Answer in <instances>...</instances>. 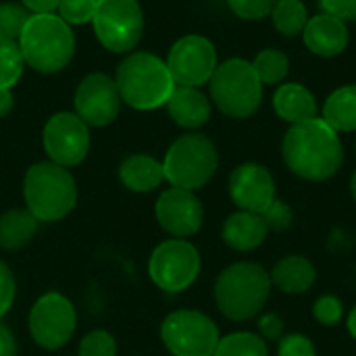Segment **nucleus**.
<instances>
[{
  "label": "nucleus",
  "instance_id": "obj_17",
  "mask_svg": "<svg viewBox=\"0 0 356 356\" xmlns=\"http://www.w3.org/2000/svg\"><path fill=\"white\" fill-rule=\"evenodd\" d=\"M302 40L313 54L323 56V58H332V56H338L346 50L348 27L344 21L321 13V15H315L309 19L307 27L302 31Z\"/></svg>",
  "mask_w": 356,
  "mask_h": 356
},
{
  "label": "nucleus",
  "instance_id": "obj_8",
  "mask_svg": "<svg viewBox=\"0 0 356 356\" xmlns=\"http://www.w3.org/2000/svg\"><path fill=\"white\" fill-rule=\"evenodd\" d=\"M98 42L108 52H131L144 33V13L138 0H98L92 19Z\"/></svg>",
  "mask_w": 356,
  "mask_h": 356
},
{
  "label": "nucleus",
  "instance_id": "obj_16",
  "mask_svg": "<svg viewBox=\"0 0 356 356\" xmlns=\"http://www.w3.org/2000/svg\"><path fill=\"white\" fill-rule=\"evenodd\" d=\"M229 196L240 211L263 215L275 200V181L267 167L244 163L229 175Z\"/></svg>",
  "mask_w": 356,
  "mask_h": 356
},
{
  "label": "nucleus",
  "instance_id": "obj_39",
  "mask_svg": "<svg viewBox=\"0 0 356 356\" xmlns=\"http://www.w3.org/2000/svg\"><path fill=\"white\" fill-rule=\"evenodd\" d=\"M23 6L31 13V15H40V13H54L60 4V0H21Z\"/></svg>",
  "mask_w": 356,
  "mask_h": 356
},
{
  "label": "nucleus",
  "instance_id": "obj_24",
  "mask_svg": "<svg viewBox=\"0 0 356 356\" xmlns=\"http://www.w3.org/2000/svg\"><path fill=\"white\" fill-rule=\"evenodd\" d=\"M38 232V219L27 209H13L0 217V248L19 250Z\"/></svg>",
  "mask_w": 356,
  "mask_h": 356
},
{
  "label": "nucleus",
  "instance_id": "obj_6",
  "mask_svg": "<svg viewBox=\"0 0 356 356\" xmlns=\"http://www.w3.org/2000/svg\"><path fill=\"white\" fill-rule=\"evenodd\" d=\"M209 88L215 106L232 119L254 115L263 102V83L252 63L244 58H227L221 63L215 69Z\"/></svg>",
  "mask_w": 356,
  "mask_h": 356
},
{
  "label": "nucleus",
  "instance_id": "obj_19",
  "mask_svg": "<svg viewBox=\"0 0 356 356\" xmlns=\"http://www.w3.org/2000/svg\"><path fill=\"white\" fill-rule=\"evenodd\" d=\"M269 234V227L259 213H248V211H238L227 221L223 223V242L240 252L254 250L265 242Z\"/></svg>",
  "mask_w": 356,
  "mask_h": 356
},
{
  "label": "nucleus",
  "instance_id": "obj_27",
  "mask_svg": "<svg viewBox=\"0 0 356 356\" xmlns=\"http://www.w3.org/2000/svg\"><path fill=\"white\" fill-rule=\"evenodd\" d=\"M213 356H267V344L254 334L238 332L221 338Z\"/></svg>",
  "mask_w": 356,
  "mask_h": 356
},
{
  "label": "nucleus",
  "instance_id": "obj_15",
  "mask_svg": "<svg viewBox=\"0 0 356 356\" xmlns=\"http://www.w3.org/2000/svg\"><path fill=\"white\" fill-rule=\"evenodd\" d=\"M156 219L173 238H190L202 227V204L192 190L169 188L156 200Z\"/></svg>",
  "mask_w": 356,
  "mask_h": 356
},
{
  "label": "nucleus",
  "instance_id": "obj_4",
  "mask_svg": "<svg viewBox=\"0 0 356 356\" xmlns=\"http://www.w3.org/2000/svg\"><path fill=\"white\" fill-rule=\"evenodd\" d=\"M23 196L27 211L44 223L67 217L77 202V186L67 167L52 161L35 163L23 179Z\"/></svg>",
  "mask_w": 356,
  "mask_h": 356
},
{
  "label": "nucleus",
  "instance_id": "obj_25",
  "mask_svg": "<svg viewBox=\"0 0 356 356\" xmlns=\"http://www.w3.org/2000/svg\"><path fill=\"white\" fill-rule=\"evenodd\" d=\"M309 19L311 17H309L302 0H277L271 10V21L275 25V29L288 38L302 35Z\"/></svg>",
  "mask_w": 356,
  "mask_h": 356
},
{
  "label": "nucleus",
  "instance_id": "obj_42",
  "mask_svg": "<svg viewBox=\"0 0 356 356\" xmlns=\"http://www.w3.org/2000/svg\"><path fill=\"white\" fill-rule=\"evenodd\" d=\"M348 332L353 334V338L356 340V307L355 311L350 313V317H348Z\"/></svg>",
  "mask_w": 356,
  "mask_h": 356
},
{
  "label": "nucleus",
  "instance_id": "obj_9",
  "mask_svg": "<svg viewBox=\"0 0 356 356\" xmlns=\"http://www.w3.org/2000/svg\"><path fill=\"white\" fill-rule=\"evenodd\" d=\"M161 340L173 356H213L219 344L217 325L198 311H175L161 325Z\"/></svg>",
  "mask_w": 356,
  "mask_h": 356
},
{
  "label": "nucleus",
  "instance_id": "obj_23",
  "mask_svg": "<svg viewBox=\"0 0 356 356\" xmlns=\"http://www.w3.org/2000/svg\"><path fill=\"white\" fill-rule=\"evenodd\" d=\"M334 131H356V83L342 86L330 94L321 117Z\"/></svg>",
  "mask_w": 356,
  "mask_h": 356
},
{
  "label": "nucleus",
  "instance_id": "obj_26",
  "mask_svg": "<svg viewBox=\"0 0 356 356\" xmlns=\"http://www.w3.org/2000/svg\"><path fill=\"white\" fill-rule=\"evenodd\" d=\"M252 67H254V71H257V75H259V79H261L263 86H280L288 77L290 58L282 50L265 48V50H261L254 56Z\"/></svg>",
  "mask_w": 356,
  "mask_h": 356
},
{
  "label": "nucleus",
  "instance_id": "obj_31",
  "mask_svg": "<svg viewBox=\"0 0 356 356\" xmlns=\"http://www.w3.org/2000/svg\"><path fill=\"white\" fill-rule=\"evenodd\" d=\"M115 353H117V342L104 330L90 332L79 342V356H115Z\"/></svg>",
  "mask_w": 356,
  "mask_h": 356
},
{
  "label": "nucleus",
  "instance_id": "obj_33",
  "mask_svg": "<svg viewBox=\"0 0 356 356\" xmlns=\"http://www.w3.org/2000/svg\"><path fill=\"white\" fill-rule=\"evenodd\" d=\"M263 219H265V223H267L269 229L284 232V229H288V227L292 225L294 213H292V209H290L286 202H282V200L275 198V200L271 202V207L263 213Z\"/></svg>",
  "mask_w": 356,
  "mask_h": 356
},
{
  "label": "nucleus",
  "instance_id": "obj_43",
  "mask_svg": "<svg viewBox=\"0 0 356 356\" xmlns=\"http://www.w3.org/2000/svg\"><path fill=\"white\" fill-rule=\"evenodd\" d=\"M350 192H353V198L356 200V171L355 175H353V179H350Z\"/></svg>",
  "mask_w": 356,
  "mask_h": 356
},
{
  "label": "nucleus",
  "instance_id": "obj_21",
  "mask_svg": "<svg viewBox=\"0 0 356 356\" xmlns=\"http://www.w3.org/2000/svg\"><path fill=\"white\" fill-rule=\"evenodd\" d=\"M119 177L123 186L131 192L146 194L156 190L165 181L163 163L148 154H131L119 167Z\"/></svg>",
  "mask_w": 356,
  "mask_h": 356
},
{
  "label": "nucleus",
  "instance_id": "obj_11",
  "mask_svg": "<svg viewBox=\"0 0 356 356\" xmlns=\"http://www.w3.org/2000/svg\"><path fill=\"white\" fill-rule=\"evenodd\" d=\"M77 325L75 307L58 292L44 294L29 313V334L33 342L46 350L63 348Z\"/></svg>",
  "mask_w": 356,
  "mask_h": 356
},
{
  "label": "nucleus",
  "instance_id": "obj_14",
  "mask_svg": "<svg viewBox=\"0 0 356 356\" xmlns=\"http://www.w3.org/2000/svg\"><path fill=\"white\" fill-rule=\"evenodd\" d=\"M75 115L88 127H104L119 117L121 94L117 83L106 73L86 75L75 90Z\"/></svg>",
  "mask_w": 356,
  "mask_h": 356
},
{
  "label": "nucleus",
  "instance_id": "obj_34",
  "mask_svg": "<svg viewBox=\"0 0 356 356\" xmlns=\"http://www.w3.org/2000/svg\"><path fill=\"white\" fill-rule=\"evenodd\" d=\"M342 302L336 296H321L313 307L315 319L323 325H336L342 319Z\"/></svg>",
  "mask_w": 356,
  "mask_h": 356
},
{
  "label": "nucleus",
  "instance_id": "obj_13",
  "mask_svg": "<svg viewBox=\"0 0 356 356\" xmlns=\"http://www.w3.org/2000/svg\"><path fill=\"white\" fill-rule=\"evenodd\" d=\"M44 150L60 167L79 165L90 150L88 125L75 113H56L44 127Z\"/></svg>",
  "mask_w": 356,
  "mask_h": 356
},
{
  "label": "nucleus",
  "instance_id": "obj_12",
  "mask_svg": "<svg viewBox=\"0 0 356 356\" xmlns=\"http://www.w3.org/2000/svg\"><path fill=\"white\" fill-rule=\"evenodd\" d=\"M167 67L175 86L200 88L202 83L211 81L215 69L219 67L217 50L209 38L190 33L171 46Z\"/></svg>",
  "mask_w": 356,
  "mask_h": 356
},
{
  "label": "nucleus",
  "instance_id": "obj_7",
  "mask_svg": "<svg viewBox=\"0 0 356 356\" xmlns=\"http://www.w3.org/2000/svg\"><path fill=\"white\" fill-rule=\"evenodd\" d=\"M219 165L217 148L204 134H186L177 138L165 154V179L173 188L198 190L207 186Z\"/></svg>",
  "mask_w": 356,
  "mask_h": 356
},
{
  "label": "nucleus",
  "instance_id": "obj_35",
  "mask_svg": "<svg viewBox=\"0 0 356 356\" xmlns=\"http://www.w3.org/2000/svg\"><path fill=\"white\" fill-rule=\"evenodd\" d=\"M277 356H317L315 355V346L309 338L300 336V334H292L286 336L280 346H277Z\"/></svg>",
  "mask_w": 356,
  "mask_h": 356
},
{
  "label": "nucleus",
  "instance_id": "obj_5",
  "mask_svg": "<svg viewBox=\"0 0 356 356\" xmlns=\"http://www.w3.org/2000/svg\"><path fill=\"white\" fill-rule=\"evenodd\" d=\"M271 277L257 263H236L221 271L215 284L219 311L232 321H246L261 313L269 298Z\"/></svg>",
  "mask_w": 356,
  "mask_h": 356
},
{
  "label": "nucleus",
  "instance_id": "obj_38",
  "mask_svg": "<svg viewBox=\"0 0 356 356\" xmlns=\"http://www.w3.org/2000/svg\"><path fill=\"white\" fill-rule=\"evenodd\" d=\"M259 330H261V334H263L265 338L275 340V338L282 336L284 323H282V319H280L277 315H263V317L259 319Z\"/></svg>",
  "mask_w": 356,
  "mask_h": 356
},
{
  "label": "nucleus",
  "instance_id": "obj_40",
  "mask_svg": "<svg viewBox=\"0 0 356 356\" xmlns=\"http://www.w3.org/2000/svg\"><path fill=\"white\" fill-rule=\"evenodd\" d=\"M0 356H17V344L6 325L0 323Z\"/></svg>",
  "mask_w": 356,
  "mask_h": 356
},
{
  "label": "nucleus",
  "instance_id": "obj_36",
  "mask_svg": "<svg viewBox=\"0 0 356 356\" xmlns=\"http://www.w3.org/2000/svg\"><path fill=\"white\" fill-rule=\"evenodd\" d=\"M17 294V284L15 277L10 273V269L6 267L4 261H0V319L8 313V309L13 307Z\"/></svg>",
  "mask_w": 356,
  "mask_h": 356
},
{
  "label": "nucleus",
  "instance_id": "obj_1",
  "mask_svg": "<svg viewBox=\"0 0 356 356\" xmlns=\"http://www.w3.org/2000/svg\"><path fill=\"white\" fill-rule=\"evenodd\" d=\"M282 154L292 173L309 181H323L338 173L344 161V148L321 117L292 125L282 142Z\"/></svg>",
  "mask_w": 356,
  "mask_h": 356
},
{
  "label": "nucleus",
  "instance_id": "obj_22",
  "mask_svg": "<svg viewBox=\"0 0 356 356\" xmlns=\"http://www.w3.org/2000/svg\"><path fill=\"white\" fill-rule=\"evenodd\" d=\"M315 267L309 259L305 257H286L282 259L273 271H271V282L286 294H302L315 284Z\"/></svg>",
  "mask_w": 356,
  "mask_h": 356
},
{
  "label": "nucleus",
  "instance_id": "obj_10",
  "mask_svg": "<svg viewBox=\"0 0 356 356\" xmlns=\"http://www.w3.org/2000/svg\"><path fill=\"white\" fill-rule=\"evenodd\" d=\"M198 273L200 254L190 242L181 238L159 244L148 261L150 280L169 294H177L190 288L196 282Z\"/></svg>",
  "mask_w": 356,
  "mask_h": 356
},
{
  "label": "nucleus",
  "instance_id": "obj_28",
  "mask_svg": "<svg viewBox=\"0 0 356 356\" xmlns=\"http://www.w3.org/2000/svg\"><path fill=\"white\" fill-rule=\"evenodd\" d=\"M25 69V58L21 54L19 42L0 40V90H10L17 86Z\"/></svg>",
  "mask_w": 356,
  "mask_h": 356
},
{
  "label": "nucleus",
  "instance_id": "obj_18",
  "mask_svg": "<svg viewBox=\"0 0 356 356\" xmlns=\"http://www.w3.org/2000/svg\"><path fill=\"white\" fill-rule=\"evenodd\" d=\"M165 106L169 117L186 129H198L211 119V102L198 88L175 86Z\"/></svg>",
  "mask_w": 356,
  "mask_h": 356
},
{
  "label": "nucleus",
  "instance_id": "obj_37",
  "mask_svg": "<svg viewBox=\"0 0 356 356\" xmlns=\"http://www.w3.org/2000/svg\"><path fill=\"white\" fill-rule=\"evenodd\" d=\"M319 6L325 15H332L340 21H356V0H319Z\"/></svg>",
  "mask_w": 356,
  "mask_h": 356
},
{
  "label": "nucleus",
  "instance_id": "obj_29",
  "mask_svg": "<svg viewBox=\"0 0 356 356\" xmlns=\"http://www.w3.org/2000/svg\"><path fill=\"white\" fill-rule=\"evenodd\" d=\"M31 13L17 2H2L0 4V40L4 42H19L21 31L27 23Z\"/></svg>",
  "mask_w": 356,
  "mask_h": 356
},
{
  "label": "nucleus",
  "instance_id": "obj_30",
  "mask_svg": "<svg viewBox=\"0 0 356 356\" xmlns=\"http://www.w3.org/2000/svg\"><path fill=\"white\" fill-rule=\"evenodd\" d=\"M98 0H60L58 17L69 25H83L90 23L96 15Z\"/></svg>",
  "mask_w": 356,
  "mask_h": 356
},
{
  "label": "nucleus",
  "instance_id": "obj_3",
  "mask_svg": "<svg viewBox=\"0 0 356 356\" xmlns=\"http://www.w3.org/2000/svg\"><path fill=\"white\" fill-rule=\"evenodd\" d=\"M19 48L25 65L38 73H58L73 60L75 35L71 25L54 13L31 15L21 31Z\"/></svg>",
  "mask_w": 356,
  "mask_h": 356
},
{
  "label": "nucleus",
  "instance_id": "obj_20",
  "mask_svg": "<svg viewBox=\"0 0 356 356\" xmlns=\"http://www.w3.org/2000/svg\"><path fill=\"white\" fill-rule=\"evenodd\" d=\"M273 108L280 119L288 121L290 125L305 123L317 117V100L313 92L300 83H280L273 94Z\"/></svg>",
  "mask_w": 356,
  "mask_h": 356
},
{
  "label": "nucleus",
  "instance_id": "obj_32",
  "mask_svg": "<svg viewBox=\"0 0 356 356\" xmlns=\"http://www.w3.org/2000/svg\"><path fill=\"white\" fill-rule=\"evenodd\" d=\"M277 0H227L236 17L246 21H261L271 15Z\"/></svg>",
  "mask_w": 356,
  "mask_h": 356
},
{
  "label": "nucleus",
  "instance_id": "obj_2",
  "mask_svg": "<svg viewBox=\"0 0 356 356\" xmlns=\"http://www.w3.org/2000/svg\"><path fill=\"white\" fill-rule=\"evenodd\" d=\"M121 100L136 111H154L167 104L175 81L163 58L150 52H131L115 75Z\"/></svg>",
  "mask_w": 356,
  "mask_h": 356
},
{
  "label": "nucleus",
  "instance_id": "obj_41",
  "mask_svg": "<svg viewBox=\"0 0 356 356\" xmlns=\"http://www.w3.org/2000/svg\"><path fill=\"white\" fill-rule=\"evenodd\" d=\"M15 108V96L10 90H0V119L10 115V111Z\"/></svg>",
  "mask_w": 356,
  "mask_h": 356
}]
</instances>
